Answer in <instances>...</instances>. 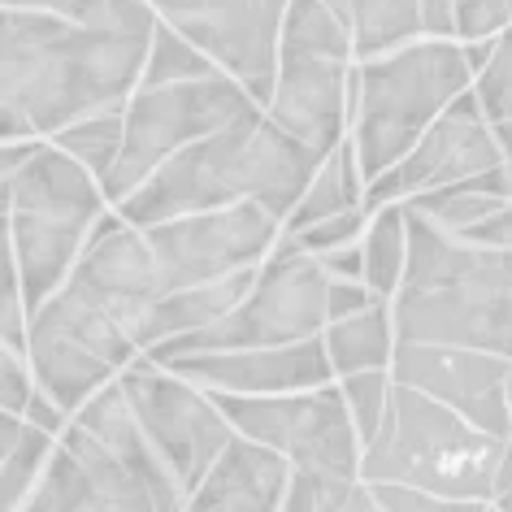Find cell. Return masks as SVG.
I'll return each mask as SVG.
<instances>
[{
    "label": "cell",
    "instance_id": "obj_1",
    "mask_svg": "<svg viewBox=\"0 0 512 512\" xmlns=\"http://www.w3.org/2000/svg\"><path fill=\"white\" fill-rule=\"evenodd\" d=\"M161 296L144 230L126 226L109 209L92 226L61 287L27 313L22 356L35 391L70 417L144 352V326Z\"/></svg>",
    "mask_w": 512,
    "mask_h": 512
},
{
    "label": "cell",
    "instance_id": "obj_2",
    "mask_svg": "<svg viewBox=\"0 0 512 512\" xmlns=\"http://www.w3.org/2000/svg\"><path fill=\"white\" fill-rule=\"evenodd\" d=\"M152 31L0 9V144L53 139L87 113L122 109L139 87Z\"/></svg>",
    "mask_w": 512,
    "mask_h": 512
},
{
    "label": "cell",
    "instance_id": "obj_3",
    "mask_svg": "<svg viewBox=\"0 0 512 512\" xmlns=\"http://www.w3.org/2000/svg\"><path fill=\"white\" fill-rule=\"evenodd\" d=\"M317 165L322 157L313 148L274 126L261 105H248L239 118L157 165L131 196L113 204V213L126 226L144 230L183 213L230 209V204L252 200L270 209L278 222H287L291 204L300 200Z\"/></svg>",
    "mask_w": 512,
    "mask_h": 512
},
{
    "label": "cell",
    "instance_id": "obj_4",
    "mask_svg": "<svg viewBox=\"0 0 512 512\" xmlns=\"http://www.w3.org/2000/svg\"><path fill=\"white\" fill-rule=\"evenodd\" d=\"M404 278L387 300L400 343L473 348L512 365V252L408 213Z\"/></svg>",
    "mask_w": 512,
    "mask_h": 512
},
{
    "label": "cell",
    "instance_id": "obj_5",
    "mask_svg": "<svg viewBox=\"0 0 512 512\" xmlns=\"http://www.w3.org/2000/svg\"><path fill=\"white\" fill-rule=\"evenodd\" d=\"M18 512H183V491L148 447L118 378L70 413Z\"/></svg>",
    "mask_w": 512,
    "mask_h": 512
},
{
    "label": "cell",
    "instance_id": "obj_6",
    "mask_svg": "<svg viewBox=\"0 0 512 512\" xmlns=\"http://www.w3.org/2000/svg\"><path fill=\"white\" fill-rule=\"evenodd\" d=\"M508 447L512 439L469 426L430 395L391 382L378 430L361 443V482H391L456 504H491Z\"/></svg>",
    "mask_w": 512,
    "mask_h": 512
},
{
    "label": "cell",
    "instance_id": "obj_7",
    "mask_svg": "<svg viewBox=\"0 0 512 512\" xmlns=\"http://www.w3.org/2000/svg\"><path fill=\"white\" fill-rule=\"evenodd\" d=\"M473 87L465 48L452 40L417 35L400 48L352 66L348 87V148L361 183L395 165L421 131Z\"/></svg>",
    "mask_w": 512,
    "mask_h": 512
},
{
    "label": "cell",
    "instance_id": "obj_8",
    "mask_svg": "<svg viewBox=\"0 0 512 512\" xmlns=\"http://www.w3.org/2000/svg\"><path fill=\"white\" fill-rule=\"evenodd\" d=\"M113 209L96 174L66 157L57 144L35 148V157L14 174L9 200V235H14V265L22 309H35L61 287L70 265L79 261L87 235Z\"/></svg>",
    "mask_w": 512,
    "mask_h": 512
},
{
    "label": "cell",
    "instance_id": "obj_9",
    "mask_svg": "<svg viewBox=\"0 0 512 512\" xmlns=\"http://www.w3.org/2000/svg\"><path fill=\"white\" fill-rule=\"evenodd\" d=\"M213 400L230 430L287 460L291 478L309 486L322 512H339L343 499L361 486V439L335 382L287 395H213Z\"/></svg>",
    "mask_w": 512,
    "mask_h": 512
},
{
    "label": "cell",
    "instance_id": "obj_10",
    "mask_svg": "<svg viewBox=\"0 0 512 512\" xmlns=\"http://www.w3.org/2000/svg\"><path fill=\"white\" fill-rule=\"evenodd\" d=\"M352 40L322 0H287L278 22L274 87L265 100L274 126L326 157L348 139V87H352Z\"/></svg>",
    "mask_w": 512,
    "mask_h": 512
},
{
    "label": "cell",
    "instance_id": "obj_11",
    "mask_svg": "<svg viewBox=\"0 0 512 512\" xmlns=\"http://www.w3.org/2000/svg\"><path fill=\"white\" fill-rule=\"evenodd\" d=\"M326 283L330 278L317 270L309 252H300L287 235L274 239L265 261L256 265V283L248 287L235 309L209 330L183 339H165L148 361H174L187 352H230V348H283V343L317 339L326 326Z\"/></svg>",
    "mask_w": 512,
    "mask_h": 512
},
{
    "label": "cell",
    "instance_id": "obj_12",
    "mask_svg": "<svg viewBox=\"0 0 512 512\" xmlns=\"http://www.w3.org/2000/svg\"><path fill=\"white\" fill-rule=\"evenodd\" d=\"M252 105L239 79L226 70L204 74V79H183V83H161V87H135L122 105V148L113 161L105 187V200L118 204L144 183V178L165 165L174 152L187 144L213 135L217 126L239 118Z\"/></svg>",
    "mask_w": 512,
    "mask_h": 512
},
{
    "label": "cell",
    "instance_id": "obj_13",
    "mask_svg": "<svg viewBox=\"0 0 512 512\" xmlns=\"http://www.w3.org/2000/svg\"><path fill=\"white\" fill-rule=\"evenodd\" d=\"M118 387L131 404V413L144 430L148 447L161 456V465L170 469L178 491H191L209 465L222 456V447L235 439L230 421L204 387L178 378L174 369L148 361L144 352L118 374Z\"/></svg>",
    "mask_w": 512,
    "mask_h": 512
},
{
    "label": "cell",
    "instance_id": "obj_14",
    "mask_svg": "<svg viewBox=\"0 0 512 512\" xmlns=\"http://www.w3.org/2000/svg\"><path fill=\"white\" fill-rule=\"evenodd\" d=\"M278 235H283V222L252 200L144 226V243L161 274V291H183L252 270V265L265 261V252L274 248Z\"/></svg>",
    "mask_w": 512,
    "mask_h": 512
},
{
    "label": "cell",
    "instance_id": "obj_15",
    "mask_svg": "<svg viewBox=\"0 0 512 512\" xmlns=\"http://www.w3.org/2000/svg\"><path fill=\"white\" fill-rule=\"evenodd\" d=\"M144 5L157 14V22L204 48L230 79L243 83L252 105L265 109L287 0H144Z\"/></svg>",
    "mask_w": 512,
    "mask_h": 512
},
{
    "label": "cell",
    "instance_id": "obj_16",
    "mask_svg": "<svg viewBox=\"0 0 512 512\" xmlns=\"http://www.w3.org/2000/svg\"><path fill=\"white\" fill-rule=\"evenodd\" d=\"M499 161L504 157H499V144H495V131H491V122H486V113L478 109L473 92H460L452 105L421 131V139L400 161L387 165L374 183H365L361 204L369 213L382 209V204H404V200L421 196V191L499 170Z\"/></svg>",
    "mask_w": 512,
    "mask_h": 512
},
{
    "label": "cell",
    "instance_id": "obj_17",
    "mask_svg": "<svg viewBox=\"0 0 512 512\" xmlns=\"http://www.w3.org/2000/svg\"><path fill=\"white\" fill-rule=\"evenodd\" d=\"M391 382L430 395L434 404L452 408L469 426H478L499 439H512L508 417V378L512 365L499 356L473 348H447V343H400L391 348L387 365Z\"/></svg>",
    "mask_w": 512,
    "mask_h": 512
},
{
    "label": "cell",
    "instance_id": "obj_18",
    "mask_svg": "<svg viewBox=\"0 0 512 512\" xmlns=\"http://www.w3.org/2000/svg\"><path fill=\"white\" fill-rule=\"evenodd\" d=\"M178 378L213 395H287L335 382L322 335L283 348H230V352H187L165 361Z\"/></svg>",
    "mask_w": 512,
    "mask_h": 512
},
{
    "label": "cell",
    "instance_id": "obj_19",
    "mask_svg": "<svg viewBox=\"0 0 512 512\" xmlns=\"http://www.w3.org/2000/svg\"><path fill=\"white\" fill-rule=\"evenodd\" d=\"M291 465L270 447L235 434L209 473L183 495V512H278Z\"/></svg>",
    "mask_w": 512,
    "mask_h": 512
},
{
    "label": "cell",
    "instance_id": "obj_20",
    "mask_svg": "<svg viewBox=\"0 0 512 512\" xmlns=\"http://www.w3.org/2000/svg\"><path fill=\"white\" fill-rule=\"evenodd\" d=\"M252 283H256V265L252 270H239V274H226V278H213V283L165 291L148 313L144 352H152L165 339H183V335H196V330H209L213 322H222V317L248 296Z\"/></svg>",
    "mask_w": 512,
    "mask_h": 512
},
{
    "label": "cell",
    "instance_id": "obj_21",
    "mask_svg": "<svg viewBox=\"0 0 512 512\" xmlns=\"http://www.w3.org/2000/svg\"><path fill=\"white\" fill-rule=\"evenodd\" d=\"M348 31L356 61L382 57L421 35V0H322Z\"/></svg>",
    "mask_w": 512,
    "mask_h": 512
},
{
    "label": "cell",
    "instance_id": "obj_22",
    "mask_svg": "<svg viewBox=\"0 0 512 512\" xmlns=\"http://www.w3.org/2000/svg\"><path fill=\"white\" fill-rule=\"evenodd\" d=\"M322 348L330 361V374H361V369H387L391 348H395V330H391V309L387 304H369L361 313L335 317L322 326Z\"/></svg>",
    "mask_w": 512,
    "mask_h": 512
},
{
    "label": "cell",
    "instance_id": "obj_23",
    "mask_svg": "<svg viewBox=\"0 0 512 512\" xmlns=\"http://www.w3.org/2000/svg\"><path fill=\"white\" fill-rule=\"evenodd\" d=\"M504 204L508 200H504V187H499V170H486V174L460 178V183L421 191V196L404 200V209L426 217V222L447 230V235H465V230L486 222L491 213H499Z\"/></svg>",
    "mask_w": 512,
    "mask_h": 512
},
{
    "label": "cell",
    "instance_id": "obj_24",
    "mask_svg": "<svg viewBox=\"0 0 512 512\" xmlns=\"http://www.w3.org/2000/svg\"><path fill=\"white\" fill-rule=\"evenodd\" d=\"M361 196H365L361 170H356L352 148H348V139H343V144H335V148L326 152L322 165L313 170V178L304 183L300 200L291 204L283 230H287V235H296V230L322 222V217H335V213H343V209H356V204H361Z\"/></svg>",
    "mask_w": 512,
    "mask_h": 512
},
{
    "label": "cell",
    "instance_id": "obj_25",
    "mask_svg": "<svg viewBox=\"0 0 512 512\" xmlns=\"http://www.w3.org/2000/svg\"><path fill=\"white\" fill-rule=\"evenodd\" d=\"M408 261V217L404 204H382L361 230V283L387 304L404 278Z\"/></svg>",
    "mask_w": 512,
    "mask_h": 512
},
{
    "label": "cell",
    "instance_id": "obj_26",
    "mask_svg": "<svg viewBox=\"0 0 512 512\" xmlns=\"http://www.w3.org/2000/svg\"><path fill=\"white\" fill-rule=\"evenodd\" d=\"M508 22L512 0H421V35H434V40H495Z\"/></svg>",
    "mask_w": 512,
    "mask_h": 512
},
{
    "label": "cell",
    "instance_id": "obj_27",
    "mask_svg": "<svg viewBox=\"0 0 512 512\" xmlns=\"http://www.w3.org/2000/svg\"><path fill=\"white\" fill-rule=\"evenodd\" d=\"M48 144H57L66 157H74L87 174H96L100 183H105L113 161H118V148H122V109L87 113V118L70 122L66 131H57Z\"/></svg>",
    "mask_w": 512,
    "mask_h": 512
},
{
    "label": "cell",
    "instance_id": "obj_28",
    "mask_svg": "<svg viewBox=\"0 0 512 512\" xmlns=\"http://www.w3.org/2000/svg\"><path fill=\"white\" fill-rule=\"evenodd\" d=\"M222 66L196 48L187 35H178L174 27L157 22L144 53V70H139V87H161V83H183V79H204V74H217Z\"/></svg>",
    "mask_w": 512,
    "mask_h": 512
},
{
    "label": "cell",
    "instance_id": "obj_29",
    "mask_svg": "<svg viewBox=\"0 0 512 512\" xmlns=\"http://www.w3.org/2000/svg\"><path fill=\"white\" fill-rule=\"evenodd\" d=\"M53 443H57V434H48L40 426H31V421H22L18 443L9 447L5 460H0V512H18L22 508V499L31 495V486L40 482Z\"/></svg>",
    "mask_w": 512,
    "mask_h": 512
},
{
    "label": "cell",
    "instance_id": "obj_30",
    "mask_svg": "<svg viewBox=\"0 0 512 512\" xmlns=\"http://www.w3.org/2000/svg\"><path fill=\"white\" fill-rule=\"evenodd\" d=\"M473 100L486 113V122H512V22L491 40V53L473 74Z\"/></svg>",
    "mask_w": 512,
    "mask_h": 512
},
{
    "label": "cell",
    "instance_id": "obj_31",
    "mask_svg": "<svg viewBox=\"0 0 512 512\" xmlns=\"http://www.w3.org/2000/svg\"><path fill=\"white\" fill-rule=\"evenodd\" d=\"M339 512H486V504H456V499H434L391 482H361Z\"/></svg>",
    "mask_w": 512,
    "mask_h": 512
},
{
    "label": "cell",
    "instance_id": "obj_32",
    "mask_svg": "<svg viewBox=\"0 0 512 512\" xmlns=\"http://www.w3.org/2000/svg\"><path fill=\"white\" fill-rule=\"evenodd\" d=\"M339 387V400L348 408L352 426H356V439H369L382 421V408H387V395H391V374L387 369H361V374H343L335 378Z\"/></svg>",
    "mask_w": 512,
    "mask_h": 512
},
{
    "label": "cell",
    "instance_id": "obj_33",
    "mask_svg": "<svg viewBox=\"0 0 512 512\" xmlns=\"http://www.w3.org/2000/svg\"><path fill=\"white\" fill-rule=\"evenodd\" d=\"M365 222H369V209H365V204H356V209H343L335 217H322V222L304 226V230H296V235H287V230H283V235L296 243L300 252L317 256V252H326V248H339V243H356V239H361V230H365Z\"/></svg>",
    "mask_w": 512,
    "mask_h": 512
},
{
    "label": "cell",
    "instance_id": "obj_34",
    "mask_svg": "<svg viewBox=\"0 0 512 512\" xmlns=\"http://www.w3.org/2000/svg\"><path fill=\"white\" fill-rule=\"evenodd\" d=\"M31 391H35V382H31L27 356H22V348H14V343L0 339V408H9V413L22 417Z\"/></svg>",
    "mask_w": 512,
    "mask_h": 512
},
{
    "label": "cell",
    "instance_id": "obj_35",
    "mask_svg": "<svg viewBox=\"0 0 512 512\" xmlns=\"http://www.w3.org/2000/svg\"><path fill=\"white\" fill-rule=\"evenodd\" d=\"M0 339L22 348L27 343V309H22V291L18 278L0 270Z\"/></svg>",
    "mask_w": 512,
    "mask_h": 512
},
{
    "label": "cell",
    "instance_id": "obj_36",
    "mask_svg": "<svg viewBox=\"0 0 512 512\" xmlns=\"http://www.w3.org/2000/svg\"><path fill=\"white\" fill-rule=\"evenodd\" d=\"M313 261H317V270L326 278H335V283H361V239L317 252Z\"/></svg>",
    "mask_w": 512,
    "mask_h": 512
},
{
    "label": "cell",
    "instance_id": "obj_37",
    "mask_svg": "<svg viewBox=\"0 0 512 512\" xmlns=\"http://www.w3.org/2000/svg\"><path fill=\"white\" fill-rule=\"evenodd\" d=\"M369 304H378V296L365 283H335V278L326 283V322L361 313V309H369Z\"/></svg>",
    "mask_w": 512,
    "mask_h": 512
},
{
    "label": "cell",
    "instance_id": "obj_38",
    "mask_svg": "<svg viewBox=\"0 0 512 512\" xmlns=\"http://www.w3.org/2000/svg\"><path fill=\"white\" fill-rule=\"evenodd\" d=\"M465 239L486 243V248H508L512 252V200L499 213H491L486 222H478L473 230H465Z\"/></svg>",
    "mask_w": 512,
    "mask_h": 512
},
{
    "label": "cell",
    "instance_id": "obj_39",
    "mask_svg": "<svg viewBox=\"0 0 512 512\" xmlns=\"http://www.w3.org/2000/svg\"><path fill=\"white\" fill-rule=\"evenodd\" d=\"M22 421H31V426H40V430H48V434H61L66 430V413L48 400V395H40V391H31V400H27V408H22Z\"/></svg>",
    "mask_w": 512,
    "mask_h": 512
},
{
    "label": "cell",
    "instance_id": "obj_40",
    "mask_svg": "<svg viewBox=\"0 0 512 512\" xmlns=\"http://www.w3.org/2000/svg\"><path fill=\"white\" fill-rule=\"evenodd\" d=\"M44 139H27V144H0V178H14L22 165L35 157V148H40Z\"/></svg>",
    "mask_w": 512,
    "mask_h": 512
},
{
    "label": "cell",
    "instance_id": "obj_41",
    "mask_svg": "<svg viewBox=\"0 0 512 512\" xmlns=\"http://www.w3.org/2000/svg\"><path fill=\"white\" fill-rule=\"evenodd\" d=\"M278 512H322V508H317V499H313L309 486L291 478L287 491H283V508H278Z\"/></svg>",
    "mask_w": 512,
    "mask_h": 512
},
{
    "label": "cell",
    "instance_id": "obj_42",
    "mask_svg": "<svg viewBox=\"0 0 512 512\" xmlns=\"http://www.w3.org/2000/svg\"><path fill=\"white\" fill-rule=\"evenodd\" d=\"M18 434H22V417L9 413V408H0V460L9 456V447L18 443Z\"/></svg>",
    "mask_w": 512,
    "mask_h": 512
},
{
    "label": "cell",
    "instance_id": "obj_43",
    "mask_svg": "<svg viewBox=\"0 0 512 512\" xmlns=\"http://www.w3.org/2000/svg\"><path fill=\"white\" fill-rule=\"evenodd\" d=\"M499 187H504V200H512V157L499 161Z\"/></svg>",
    "mask_w": 512,
    "mask_h": 512
},
{
    "label": "cell",
    "instance_id": "obj_44",
    "mask_svg": "<svg viewBox=\"0 0 512 512\" xmlns=\"http://www.w3.org/2000/svg\"><path fill=\"white\" fill-rule=\"evenodd\" d=\"M508 417H512V378H508Z\"/></svg>",
    "mask_w": 512,
    "mask_h": 512
}]
</instances>
